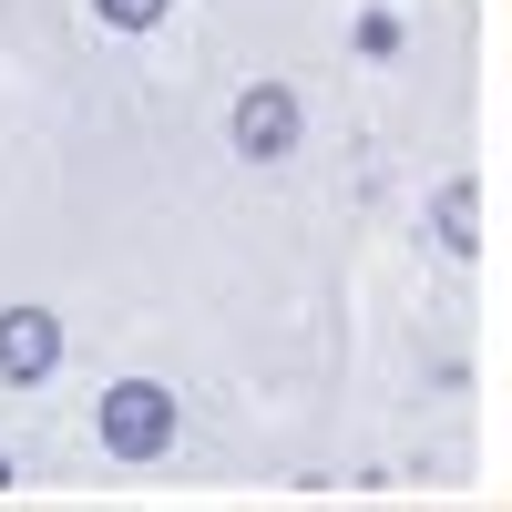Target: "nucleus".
I'll list each match as a JSON object with an SVG mask.
<instances>
[{"instance_id": "nucleus-1", "label": "nucleus", "mask_w": 512, "mask_h": 512, "mask_svg": "<svg viewBox=\"0 0 512 512\" xmlns=\"http://www.w3.org/2000/svg\"><path fill=\"white\" fill-rule=\"evenodd\" d=\"M93 431L113 461H154L164 441H175V390L164 379H113V390L93 400Z\"/></svg>"}, {"instance_id": "nucleus-2", "label": "nucleus", "mask_w": 512, "mask_h": 512, "mask_svg": "<svg viewBox=\"0 0 512 512\" xmlns=\"http://www.w3.org/2000/svg\"><path fill=\"white\" fill-rule=\"evenodd\" d=\"M236 154L246 164H287L297 154V93L287 82H256V93L236 103Z\"/></svg>"}, {"instance_id": "nucleus-3", "label": "nucleus", "mask_w": 512, "mask_h": 512, "mask_svg": "<svg viewBox=\"0 0 512 512\" xmlns=\"http://www.w3.org/2000/svg\"><path fill=\"white\" fill-rule=\"evenodd\" d=\"M62 369V328L52 308H0V379L11 390H31V379H52Z\"/></svg>"}, {"instance_id": "nucleus-4", "label": "nucleus", "mask_w": 512, "mask_h": 512, "mask_svg": "<svg viewBox=\"0 0 512 512\" xmlns=\"http://www.w3.org/2000/svg\"><path fill=\"white\" fill-rule=\"evenodd\" d=\"M441 236H451V256H472V185L441 195Z\"/></svg>"}, {"instance_id": "nucleus-5", "label": "nucleus", "mask_w": 512, "mask_h": 512, "mask_svg": "<svg viewBox=\"0 0 512 512\" xmlns=\"http://www.w3.org/2000/svg\"><path fill=\"white\" fill-rule=\"evenodd\" d=\"M93 11H103L113 31H154V21H164V0H93Z\"/></svg>"}, {"instance_id": "nucleus-6", "label": "nucleus", "mask_w": 512, "mask_h": 512, "mask_svg": "<svg viewBox=\"0 0 512 512\" xmlns=\"http://www.w3.org/2000/svg\"><path fill=\"white\" fill-rule=\"evenodd\" d=\"M0 482H11V461H0Z\"/></svg>"}]
</instances>
